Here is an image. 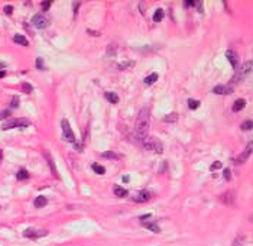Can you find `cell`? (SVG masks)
Masks as SVG:
<instances>
[{"mask_svg": "<svg viewBox=\"0 0 253 246\" xmlns=\"http://www.w3.org/2000/svg\"><path fill=\"white\" fill-rule=\"evenodd\" d=\"M31 124V120L29 119H25V117H20V119H12L9 122L3 123L1 124V130H9V129H13V127H26Z\"/></svg>", "mask_w": 253, "mask_h": 246, "instance_id": "277c9868", "label": "cell"}, {"mask_svg": "<svg viewBox=\"0 0 253 246\" xmlns=\"http://www.w3.org/2000/svg\"><path fill=\"white\" fill-rule=\"evenodd\" d=\"M3 10H4L6 15H12V13H13V7H12V6H4V9H3Z\"/></svg>", "mask_w": 253, "mask_h": 246, "instance_id": "f35d334b", "label": "cell"}, {"mask_svg": "<svg viewBox=\"0 0 253 246\" xmlns=\"http://www.w3.org/2000/svg\"><path fill=\"white\" fill-rule=\"evenodd\" d=\"M151 198H152V194H151L149 191H140L137 195L132 197V201H135V203H146V201H149Z\"/></svg>", "mask_w": 253, "mask_h": 246, "instance_id": "8fae6325", "label": "cell"}, {"mask_svg": "<svg viewBox=\"0 0 253 246\" xmlns=\"http://www.w3.org/2000/svg\"><path fill=\"white\" fill-rule=\"evenodd\" d=\"M164 16H165V13L162 9H158V10H155L154 13V22H162V19H164Z\"/></svg>", "mask_w": 253, "mask_h": 246, "instance_id": "7402d4cb", "label": "cell"}, {"mask_svg": "<svg viewBox=\"0 0 253 246\" xmlns=\"http://www.w3.org/2000/svg\"><path fill=\"white\" fill-rule=\"evenodd\" d=\"M132 65H135V62H133V61H129V62L120 64V65H119V70H124L126 67H132Z\"/></svg>", "mask_w": 253, "mask_h": 246, "instance_id": "836d02e7", "label": "cell"}, {"mask_svg": "<svg viewBox=\"0 0 253 246\" xmlns=\"http://www.w3.org/2000/svg\"><path fill=\"white\" fill-rule=\"evenodd\" d=\"M116 55V45H109L107 48V56H114Z\"/></svg>", "mask_w": 253, "mask_h": 246, "instance_id": "f546056e", "label": "cell"}, {"mask_svg": "<svg viewBox=\"0 0 253 246\" xmlns=\"http://www.w3.org/2000/svg\"><path fill=\"white\" fill-rule=\"evenodd\" d=\"M223 167V164H221L220 161H216V162H213L211 164V167H210V171H216V169H220Z\"/></svg>", "mask_w": 253, "mask_h": 246, "instance_id": "1f68e13d", "label": "cell"}, {"mask_svg": "<svg viewBox=\"0 0 253 246\" xmlns=\"http://www.w3.org/2000/svg\"><path fill=\"white\" fill-rule=\"evenodd\" d=\"M234 193L233 191H226V193H223L220 195V200L223 204H226V206H233L234 204Z\"/></svg>", "mask_w": 253, "mask_h": 246, "instance_id": "30bf717a", "label": "cell"}, {"mask_svg": "<svg viewBox=\"0 0 253 246\" xmlns=\"http://www.w3.org/2000/svg\"><path fill=\"white\" fill-rule=\"evenodd\" d=\"M101 157H103V158H109V159H119V155H117V154H114V152H111V151H106V152H103V154H101Z\"/></svg>", "mask_w": 253, "mask_h": 246, "instance_id": "484cf974", "label": "cell"}, {"mask_svg": "<svg viewBox=\"0 0 253 246\" xmlns=\"http://www.w3.org/2000/svg\"><path fill=\"white\" fill-rule=\"evenodd\" d=\"M184 6L185 7H194L195 6V1H184Z\"/></svg>", "mask_w": 253, "mask_h": 246, "instance_id": "ab89813d", "label": "cell"}, {"mask_svg": "<svg viewBox=\"0 0 253 246\" xmlns=\"http://www.w3.org/2000/svg\"><path fill=\"white\" fill-rule=\"evenodd\" d=\"M3 68H4V64H3V62H0V70H1V71H3Z\"/></svg>", "mask_w": 253, "mask_h": 246, "instance_id": "f6af8a7d", "label": "cell"}, {"mask_svg": "<svg viewBox=\"0 0 253 246\" xmlns=\"http://www.w3.org/2000/svg\"><path fill=\"white\" fill-rule=\"evenodd\" d=\"M188 107H189L191 110H195V109L200 107V101L194 100V99H189V100H188Z\"/></svg>", "mask_w": 253, "mask_h": 246, "instance_id": "83f0119b", "label": "cell"}, {"mask_svg": "<svg viewBox=\"0 0 253 246\" xmlns=\"http://www.w3.org/2000/svg\"><path fill=\"white\" fill-rule=\"evenodd\" d=\"M246 107V100L244 99H237V100L233 103V106H231V110L234 113L240 112V110H243Z\"/></svg>", "mask_w": 253, "mask_h": 246, "instance_id": "4fadbf2b", "label": "cell"}, {"mask_svg": "<svg viewBox=\"0 0 253 246\" xmlns=\"http://www.w3.org/2000/svg\"><path fill=\"white\" fill-rule=\"evenodd\" d=\"M223 175H224V178L227 179V181H230V179H231V172H230V169H227V168L224 169V172H223Z\"/></svg>", "mask_w": 253, "mask_h": 246, "instance_id": "e575fe53", "label": "cell"}, {"mask_svg": "<svg viewBox=\"0 0 253 246\" xmlns=\"http://www.w3.org/2000/svg\"><path fill=\"white\" fill-rule=\"evenodd\" d=\"M233 90H234V87L231 84H227V86H216L213 89V93L214 94H231Z\"/></svg>", "mask_w": 253, "mask_h": 246, "instance_id": "7c38bea8", "label": "cell"}, {"mask_svg": "<svg viewBox=\"0 0 253 246\" xmlns=\"http://www.w3.org/2000/svg\"><path fill=\"white\" fill-rule=\"evenodd\" d=\"M151 217H152V214H151V213H148V214H143V216H140V217H139V220H140V223H142V222L149 220Z\"/></svg>", "mask_w": 253, "mask_h": 246, "instance_id": "d590c367", "label": "cell"}, {"mask_svg": "<svg viewBox=\"0 0 253 246\" xmlns=\"http://www.w3.org/2000/svg\"><path fill=\"white\" fill-rule=\"evenodd\" d=\"M18 106H19V97H18V96H15V97L12 99L10 107H12V109H15V107H18Z\"/></svg>", "mask_w": 253, "mask_h": 246, "instance_id": "d6a6232c", "label": "cell"}, {"mask_svg": "<svg viewBox=\"0 0 253 246\" xmlns=\"http://www.w3.org/2000/svg\"><path fill=\"white\" fill-rule=\"evenodd\" d=\"M231 246H246V236L244 235H237L236 236V239L233 240V245Z\"/></svg>", "mask_w": 253, "mask_h": 246, "instance_id": "d6986e66", "label": "cell"}, {"mask_svg": "<svg viewBox=\"0 0 253 246\" xmlns=\"http://www.w3.org/2000/svg\"><path fill=\"white\" fill-rule=\"evenodd\" d=\"M176 120H178V114L176 113H169L168 116L164 117V122H166V123H175Z\"/></svg>", "mask_w": 253, "mask_h": 246, "instance_id": "cb8c5ba5", "label": "cell"}, {"mask_svg": "<svg viewBox=\"0 0 253 246\" xmlns=\"http://www.w3.org/2000/svg\"><path fill=\"white\" fill-rule=\"evenodd\" d=\"M10 113H9V110H4V112H1L0 113V119H4V117H7Z\"/></svg>", "mask_w": 253, "mask_h": 246, "instance_id": "60d3db41", "label": "cell"}, {"mask_svg": "<svg viewBox=\"0 0 253 246\" xmlns=\"http://www.w3.org/2000/svg\"><path fill=\"white\" fill-rule=\"evenodd\" d=\"M93 171L96 172V174H100V175H103L104 172H106V168L103 167V165H100V164H93Z\"/></svg>", "mask_w": 253, "mask_h": 246, "instance_id": "d4e9b609", "label": "cell"}, {"mask_svg": "<svg viewBox=\"0 0 253 246\" xmlns=\"http://www.w3.org/2000/svg\"><path fill=\"white\" fill-rule=\"evenodd\" d=\"M48 235V230L46 229H33V227H29L23 232V236L28 237V239H39V237H44V236Z\"/></svg>", "mask_w": 253, "mask_h": 246, "instance_id": "52a82bcc", "label": "cell"}, {"mask_svg": "<svg viewBox=\"0 0 253 246\" xmlns=\"http://www.w3.org/2000/svg\"><path fill=\"white\" fill-rule=\"evenodd\" d=\"M195 7L198 9L200 13H203V12H204V9H203V1H195Z\"/></svg>", "mask_w": 253, "mask_h": 246, "instance_id": "74e56055", "label": "cell"}, {"mask_svg": "<svg viewBox=\"0 0 253 246\" xmlns=\"http://www.w3.org/2000/svg\"><path fill=\"white\" fill-rule=\"evenodd\" d=\"M41 6H42V10L46 12V10H49V7L52 6V1H51V0H46V1H42V3H41Z\"/></svg>", "mask_w": 253, "mask_h": 246, "instance_id": "4dcf8cb0", "label": "cell"}, {"mask_svg": "<svg viewBox=\"0 0 253 246\" xmlns=\"http://www.w3.org/2000/svg\"><path fill=\"white\" fill-rule=\"evenodd\" d=\"M48 204V200H46V197L44 195H38L36 198H35V201H33V206L36 207V209H42Z\"/></svg>", "mask_w": 253, "mask_h": 246, "instance_id": "9a60e30c", "label": "cell"}, {"mask_svg": "<svg viewBox=\"0 0 253 246\" xmlns=\"http://www.w3.org/2000/svg\"><path fill=\"white\" fill-rule=\"evenodd\" d=\"M4 75H6V71H4V70H3V71H0V78H3Z\"/></svg>", "mask_w": 253, "mask_h": 246, "instance_id": "7bdbcfd3", "label": "cell"}, {"mask_svg": "<svg viewBox=\"0 0 253 246\" xmlns=\"http://www.w3.org/2000/svg\"><path fill=\"white\" fill-rule=\"evenodd\" d=\"M159 78V75H158V72H152V74H149L146 78L143 80V83H145V86H152L154 83H156Z\"/></svg>", "mask_w": 253, "mask_h": 246, "instance_id": "e0dca14e", "label": "cell"}, {"mask_svg": "<svg viewBox=\"0 0 253 246\" xmlns=\"http://www.w3.org/2000/svg\"><path fill=\"white\" fill-rule=\"evenodd\" d=\"M252 154H253V141H250V142H249V144L246 145L244 151H243L242 154L239 155V157L236 158V161H234V162H236L237 165H240V164H244V162H246V161L249 159V157H250Z\"/></svg>", "mask_w": 253, "mask_h": 246, "instance_id": "ba28073f", "label": "cell"}, {"mask_svg": "<svg viewBox=\"0 0 253 246\" xmlns=\"http://www.w3.org/2000/svg\"><path fill=\"white\" fill-rule=\"evenodd\" d=\"M22 90L26 93V94H29V93H32V90H33V87L29 84V83H23L22 84Z\"/></svg>", "mask_w": 253, "mask_h": 246, "instance_id": "f1b7e54d", "label": "cell"}, {"mask_svg": "<svg viewBox=\"0 0 253 246\" xmlns=\"http://www.w3.org/2000/svg\"><path fill=\"white\" fill-rule=\"evenodd\" d=\"M226 56H227L229 62L231 64V67L234 68V70H237V67H239V56H237V54L233 49H227L226 51Z\"/></svg>", "mask_w": 253, "mask_h": 246, "instance_id": "9c48e42d", "label": "cell"}, {"mask_svg": "<svg viewBox=\"0 0 253 246\" xmlns=\"http://www.w3.org/2000/svg\"><path fill=\"white\" fill-rule=\"evenodd\" d=\"M1 158H3V152L0 151V161H1Z\"/></svg>", "mask_w": 253, "mask_h": 246, "instance_id": "bcb514c9", "label": "cell"}, {"mask_svg": "<svg viewBox=\"0 0 253 246\" xmlns=\"http://www.w3.org/2000/svg\"><path fill=\"white\" fill-rule=\"evenodd\" d=\"M113 193H114L116 197H120V198L127 195V190L123 188V187H120V185H114V187H113Z\"/></svg>", "mask_w": 253, "mask_h": 246, "instance_id": "ac0fdd59", "label": "cell"}, {"mask_svg": "<svg viewBox=\"0 0 253 246\" xmlns=\"http://www.w3.org/2000/svg\"><path fill=\"white\" fill-rule=\"evenodd\" d=\"M240 127H242V130L244 132H247V130H253V120H244V122L240 124Z\"/></svg>", "mask_w": 253, "mask_h": 246, "instance_id": "603a6c76", "label": "cell"}, {"mask_svg": "<svg viewBox=\"0 0 253 246\" xmlns=\"http://www.w3.org/2000/svg\"><path fill=\"white\" fill-rule=\"evenodd\" d=\"M36 68L38 70H44V61H42V58H38L36 59Z\"/></svg>", "mask_w": 253, "mask_h": 246, "instance_id": "8d00e7d4", "label": "cell"}, {"mask_svg": "<svg viewBox=\"0 0 253 246\" xmlns=\"http://www.w3.org/2000/svg\"><path fill=\"white\" fill-rule=\"evenodd\" d=\"M142 224L145 226V227H148L151 232H154V233H159V232H161L159 226L155 223V222H149V220H146V222H142Z\"/></svg>", "mask_w": 253, "mask_h": 246, "instance_id": "2e32d148", "label": "cell"}, {"mask_svg": "<svg viewBox=\"0 0 253 246\" xmlns=\"http://www.w3.org/2000/svg\"><path fill=\"white\" fill-rule=\"evenodd\" d=\"M16 178L20 179V181H22V179H28V178H29V174H28V171H26V169H20V171L16 174Z\"/></svg>", "mask_w": 253, "mask_h": 246, "instance_id": "4316f807", "label": "cell"}, {"mask_svg": "<svg viewBox=\"0 0 253 246\" xmlns=\"http://www.w3.org/2000/svg\"><path fill=\"white\" fill-rule=\"evenodd\" d=\"M61 126H62V135H64V139L67 142H75V135L72 132L71 126H69V122L67 119H62L61 122Z\"/></svg>", "mask_w": 253, "mask_h": 246, "instance_id": "8992f818", "label": "cell"}, {"mask_svg": "<svg viewBox=\"0 0 253 246\" xmlns=\"http://www.w3.org/2000/svg\"><path fill=\"white\" fill-rule=\"evenodd\" d=\"M44 155H45V158H46V162H48V165L51 167V171H52V174L55 175L56 178H59V175H58V171H56V167H55V164H54V161H52V158H51V155L45 151L44 152Z\"/></svg>", "mask_w": 253, "mask_h": 246, "instance_id": "5bb4252c", "label": "cell"}, {"mask_svg": "<svg viewBox=\"0 0 253 246\" xmlns=\"http://www.w3.org/2000/svg\"><path fill=\"white\" fill-rule=\"evenodd\" d=\"M13 41H15L16 44L23 45V46H28V45H29V42H28V39H26V38H25L23 35H20V34L15 35V36H13Z\"/></svg>", "mask_w": 253, "mask_h": 246, "instance_id": "44dd1931", "label": "cell"}, {"mask_svg": "<svg viewBox=\"0 0 253 246\" xmlns=\"http://www.w3.org/2000/svg\"><path fill=\"white\" fill-rule=\"evenodd\" d=\"M149 124H151V114H149V109L148 107H143L140 109V112L136 117V122H135V135L139 141H143L148 132H149Z\"/></svg>", "mask_w": 253, "mask_h": 246, "instance_id": "6da1fadb", "label": "cell"}, {"mask_svg": "<svg viewBox=\"0 0 253 246\" xmlns=\"http://www.w3.org/2000/svg\"><path fill=\"white\" fill-rule=\"evenodd\" d=\"M253 71V61H246V62H243L242 64V67L240 68H237L236 70V75L231 78V81H230V84L234 87V84L236 83H239V81H242L246 75H249L250 72Z\"/></svg>", "mask_w": 253, "mask_h": 246, "instance_id": "7a4b0ae2", "label": "cell"}, {"mask_svg": "<svg viewBox=\"0 0 253 246\" xmlns=\"http://www.w3.org/2000/svg\"><path fill=\"white\" fill-rule=\"evenodd\" d=\"M142 144H143V148H145V149H154L155 152H158V154H162V152H164L162 144H161L158 139L152 138V136H146V138L142 141Z\"/></svg>", "mask_w": 253, "mask_h": 246, "instance_id": "3957f363", "label": "cell"}, {"mask_svg": "<svg viewBox=\"0 0 253 246\" xmlns=\"http://www.w3.org/2000/svg\"><path fill=\"white\" fill-rule=\"evenodd\" d=\"M32 25L36 29H45V28L49 26V19L44 13H36L32 18Z\"/></svg>", "mask_w": 253, "mask_h": 246, "instance_id": "5b68a950", "label": "cell"}, {"mask_svg": "<svg viewBox=\"0 0 253 246\" xmlns=\"http://www.w3.org/2000/svg\"><path fill=\"white\" fill-rule=\"evenodd\" d=\"M104 97L110 101V103H113V104L119 103V100H120V99H119V96H117L116 93H113V91H107V93L104 94Z\"/></svg>", "mask_w": 253, "mask_h": 246, "instance_id": "ffe728a7", "label": "cell"}, {"mask_svg": "<svg viewBox=\"0 0 253 246\" xmlns=\"http://www.w3.org/2000/svg\"><path fill=\"white\" fill-rule=\"evenodd\" d=\"M123 181L127 182V181H129V175H124V177H123Z\"/></svg>", "mask_w": 253, "mask_h": 246, "instance_id": "ee69618b", "label": "cell"}, {"mask_svg": "<svg viewBox=\"0 0 253 246\" xmlns=\"http://www.w3.org/2000/svg\"><path fill=\"white\" fill-rule=\"evenodd\" d=\"M87 32H88V34H91V35H94V36H99V35H100L99 32H93V31H88V29H87Z\"/></svg>", "mask_w": 253, "mask_h": 246, "instance_id": "b9f144b4", "label": "cell"}]
</instances>
